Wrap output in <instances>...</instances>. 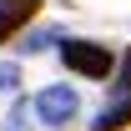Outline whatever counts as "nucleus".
<instances>
[{"mask_svg": "<svg viewBox=\"0 0 131 131\" xmlns=\"http://www.w3.org/2000/svg\"><path fill=\"white\" fill-rule=\"evenodd\" d=\"M61 61H66V71H76L86 81H106L116 71V56L96 40H61Z\"/></svg>", "mask_w": 131, "mask_h": 131, "instance_id": "obj_1", "label": "nucleus"}, {"mask_svg": "<svg viewBox=\"0 0 131 131\" xmlns=\"http://www.w3.org/2000/svg\"><path fill=\"white\" fill-rule=\"evenodd\" d=\"M121 126H131V96H121L116 106H106V111L96 116V126H91V131H121Z\"/></svg>", "mask_w": 131, "mask_h": 131, "instance_id": "obj_4", "label": "nucleus"}, {"mask_svg": "<svg viewBox=\"0 0 131 131\" xmlns=\"http://www.w3.org/2000/svg\"><path fill=\"white\" fill-rule=\"evenodd\" d=\"M76 111H81V96H76L71 86H46V91L35 96V116H40L46 126H66Z\"/></svg>", "mask_w": 131, "mask_h": 131, "instance_id": "obj_2", "label": "nucleus"}, {"mask_svg": "<svg viewBox=\"0 0 131 131\" xmlns=\"http://www.w3.org/2000/svg\"><path fill=\"white\" fill-rule=\"evenodd\" d=\"M10 86H20V71L10 61H0V91H10Z\"/></svg>", "mask_w": 131, "mask_h": 131, "instance_id": "obj_6", "label": "nucleus"}, {"mask_svg": "<svg viewBox=\"0 0 131 131\" xmlns=\"http://www.w3.org/2000/svg\"><path fill=\"white\" fill-rule=\"evenodd\" d=\"M116 91L131 96V46H126V56H121V71H116Z\"/></svg>", "mask_w": 131, "mask_h": 131, "instance_id": "obj_5", "label": "nucleus"}, {"mask_svg": "<svg viewBox=\"0 0 131 131\" xmlns=\"http://www.w3.org/2000/svg\"><path fill=\"white\" fill-rule=\"evenodd\" d=\"M35 5H40V0H0V46L15 30H25V20L35 15Z\"/></svg>", "mask_w": 131, "mask_h": 131, "instance_id": "obj_3", "label": "nucleus"}, {"mask_svg": "<svg viewBox=\"0 0 131 131\" xmlns=\"http://www.w3.org/2000/svg\"><path fill=\"white\" fill-rule=\"evenodd\" d=\"M25 126V106H15V111H10V131H20Z\"/></svg>", "mask_w": 131, "mask_h": 131, "instance_id": "obj_7", "label": "nucleus"}]
</instances>
